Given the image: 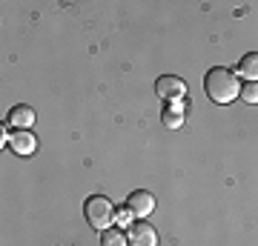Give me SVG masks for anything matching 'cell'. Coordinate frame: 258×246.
<instances>
[{
	"instance_id": "1",
	"label": "cell",
	"mask_w": 258,
	"mask_h": 246,
	"mask_svg": "<svg viewBox=\"0 0 258 246\" xmlns=\"http://www.w3.org/2000/svg\"><path fill=\"white\" fill-rule=\"evenodd\" d=\"M204 92H207V98H210L212 103L227 106V103H232L241 95L238 74L230 72V69H224V66H215V69H210L207 77H204Z\"/></svg>"
},
{
	"instance_id": "2",
	"label": "cell",
	"mask_w": 258,
	"mask_h": 246,
	"mask_svg": "<svg viewBox=\"0 0 258 246\" xmlns=\"http://www.w3.org/2000/svg\"><path fill=\"white\" fill-rule=\"evenodd\" d=\"M83 215H86V223L92 229H109V223H115V206H112L109 198L103 195H92L86 206H83Z\"/></svg>"
},
{
	"instance_id": "3",
	"label": "cell",
	"mask_w": 258,
	"mask_h": 246,
	"mask_svg": "<svg viewBox=\"0 0 258 246\" xmlns=\"http://www.w3.org/2000/svg\"><path fill=\"white\" fill-rule=\"evenodd\" d=\"M155 92L164 98V101H181L186 95V83L181 80V77H175V74H164V77H158L155 80Z\"/></svg>"
},
{
	"instance_id": "4",
	"label": "cell",
	"mask_w": 258,
	"mask_h": 246,
	"mask_svg": "<svg viewBox=\"0 0 258 246\" xmlns=\"http://www.w3.org/2000/svg\"><path fill=\"white\" fill-rule=\"evenodd\" d=\"M126 206H129V212H132L138 220H144L149 212L155 209V198H152V192L138 189V192H132V195L126 198Z\"/></svg>"
},
{
	"instance_id": "5",
	"label": "cell",
	"mask_w": 258,
	"mask_h": 246,
	"mask_svg": "<svg viewBox=\"0 0 258 246\" xmlns=\"http://www.w3.org/2000/svg\"><path fill=\"white\" fill-rule=\"evenodd\" d=\"M126 237H129V246H158V232L149 223H144V220L132 223Z\"/></svg>"
},
{
	"instance_id": "6",
	"label": "cell",
	"mask_w": 258,
	"mask_h": 246,
	"mask_svg": "<svg viewBox=\"0 0 258 246\" xmlns=\"http://www.w3.org/2000/svg\"><path fill=\"white\" fill-rule=\"evenodd\" d=\"M9 146H12V152L15 155H35V149H37V137L29 132V129H18V132H12L9 135Z\"/></svg>"
},
{
	"instance_id": "7",
	"label": "cell",
	"mask_w": 258,
	"mask_h": 246,
	"mask_svg": "<svg viewBox=\"0 0 258 246\" xmlns=\"http://www.w3.org/2000/svg\"><path fill=\"white\" fill-rule=\"evenodd\" d=\"M9 123L15 129H32V123H35V109L32 106H15L9 112Z\"/></svg>"
},
{
	"instance_id": "8",
	"label": "cell",
	"mask_w": 258,
	"mask_h": 246,
	"mask_svg": "<svg viewBox=\"0 0 258 246\" xmlns=\"http://www.w3.org/2000/svg\"><path fill=\"white\" fill-rule=\"evenodd\" d=\"M184 103L178 101V103H172L169 109H164V115H161V120H164V126L166 129H181L184 126Z\"/></svg>"
},
{
	"instance_id": "9",
	"label": "cell",
	"mask_w": 258,
	"mask_h": 246,
	"mask_svg": "<svg viewBox=\"0 0 258 246\" xmlns=\"http://www.w3.org/2000/svg\"><path fill=\"white\" fill-rule=\"evenodd\" d=\"M238 74L241 77H247V80H252V83H258V52H249V55L241 57Z\"/></svg>"
},
{
	"instance_id": "10",
	"label": "cell",
	"mask_w": 258,
	"mask_h": 246,
	"mask_svg": "<svg viewBox=\"0 0 258 246\" xmlns=\"http://www.w3.org/2000/svg\"><path fill=\"white\" fill-rule=\"evenodd\" d=\"M101 243L103 246H129V237L123 235V229L120 226H115V229H103L101 232Z\"/></svg>"
},
{
	"instance_id": "11",
	"label": "cell",
	"mask_w": 258,
	"mask_h": 246,
	"mask_svg": "<svg viewBox=\"0 0 258 246\" xmlns=\"http://www.w3.org/2000/svg\"><path fill=\"white\" fill-rule=\"evenodd\" d=\"M244 103H258V83L247 80V83H241V95H238Z\"/></svg>"
},
{
	"instance_id": "12",
	"label": "cell",
	"mask_w": 258,
	"mask_h": 246,
	"mask_svg": "<svg viewBox=\"0 0 258 246\" xmlns=\"http://www.w3.org/2000/svg\"><path fill=\"white\" fill-rule=\"evenodd\" d=\"M132 218H135V215L129 212V206H126V209H115V223H118L120 229H123V226H132Z\"/></svg>"
}]
</instances>
